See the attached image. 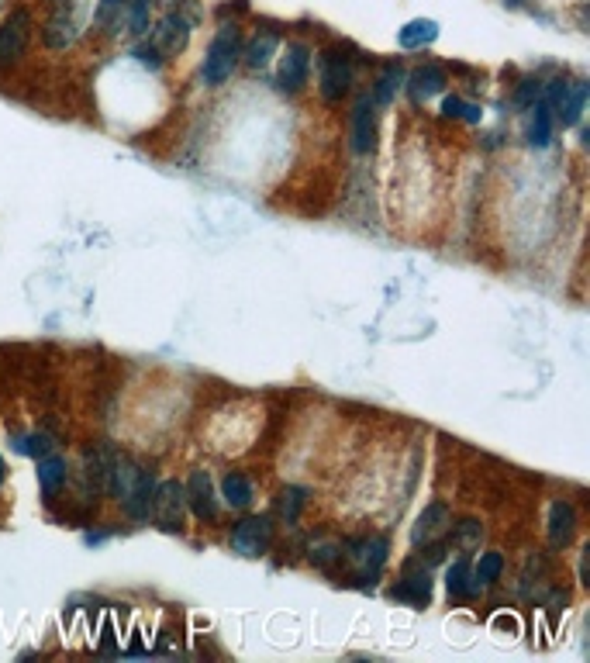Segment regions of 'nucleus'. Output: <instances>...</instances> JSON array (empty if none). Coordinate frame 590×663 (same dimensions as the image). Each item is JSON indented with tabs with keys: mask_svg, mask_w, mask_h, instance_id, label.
Wrapping results in <instances>:
<instances>
[{
	"mask_svg": "<svg viewBox=\"0 0 590 663\" xmlns=\"http://www.w3.org/2000/svg\"><path fill=\"white\" fill-rule=\"evenodd\" d=\"M273 542V525L266 515H249L231 529V549L242 557H262Z\"/></svg>",
	"mask_w": 590,
	"mask_h": 663,
	"instance_id": "obj_8",
	"label": "nucleus"
},
{
	"mask_svg": "<svg viewBox=\"0 0 590 663\" xmlns=\"http://www.w3.org/2000/svg\"><path fill=\"white\" fill-rule=\"evenodd\" d=\"M576 532V511L570 501H553L549 505V542L556 549H563Z\"/></svg>",
	"mask_w": 590,
	"mask_h": 663,
	"instance_id": "obj_16",
	"label": "nucleus"
},
{
	"mask_svg": "<svg viewBox=\"0 0 590 663\" xmlns=\"http://www.w3.org/2000/svg\"><path fill=\"white\" fill-rule=\"evenodd\" d=\"M494 626L507 628V632H515V628H518V622H515V618H507V615H497V618H494Z\"/></svg>",
	"mask_w": 590,
	"mask_h": 663,
	"instance_id": "obj_33",
	"label": "nucleus"
},
{
	"mask_svg": "<svg viewBox=\"0 0 590 663\" xmlns=\"http://www.w3.org/2000/svg\"><path fill=\"white\" fill-rule=\"evenodd\" d=\"M538 94H542V80H536V76L521 80L518 90H515V107H532L538 101Z\"/></svg>",
	"mask_w": 590,
	"mask_h": 663,
	"instance_id": "obj_31",
	"label": "nucleus"
},
{
	"mask_svg": "<svg viewBox=\"0 0 590 663\" xmlns=\"http://www.w3.org/2000/svg\"><path fill=\"white\" fill-rule=\"evenodd\" d=\"M4 480H7V463H4V456H0V488H4Z\"/></svg>",
	"mask_w": 590,
	"mask_h": 663,
	"instance_id": "obj_35",
	"label": "nucleus"
},
{
	"mask_svg": "<svg viewBox=\"0 0 590 663\" xmlns=\"http://www.w3.org/2000/svg\"><path fill=\"white\" fill-rule=\"evenodd\" d=\"M553 132H556L553 107L546 104V101H536V104H532V122H528V142H532L536 149H546V145L553 142Z\"/></svg>",
	"mask_w": 590,
	"mask_h": 663,
	"instance_id": "obj_18",
	"label": "nucleus"
},
{
	"mask_svg": "<svg viewBox=\"0 0 590 663\" xmlns=\"http://www.w3.org/2000/svg\"><path fill=\"white\" fill-rule=\"evenodd\" d=\"M546 104L553 107L556 122H563V128H573V124L580 122V114H584V104H587V84H580V80H556L549 94H546Z\"/></svg>",
	"mask_w": 590,
	"mask_h": 663,
	"instance_id": "obj_6",
	"label": "nucleus"
},
{
	"mask_svg": "<svg viewBox=\"0 0 590 663\" xmlns=\"http://www.w3.org/2000/svg\"><path fill=\"white\" fill-rule=\"evenodd\" d=\"M114 7H122V0H101V18H107Z\"/></svg>",
	"mask_w": 590,
	"mask_h": 663,
	"instance_id": "obj_34",
	"label": "nucleus"
},
{
	"mask_svg": "<svg viewBox=\"0 0 590 663\" xmlns=\"http://www.w3.org/2000/svg\"><path fill=\"white\" fill-rule=\"evenodd\" d=\"M152 519L159 529L166 532H183V519H187V490L176 480H162L156 484L152 494Z\"/></svg>",
	"mask_w": 590,
	"mask_h": 663,
	"instance_id": "obj_4",
	"label": "nucleus"
},
{
	"mask_svg": "<svg viewBox=\"0 0 590 663\" xmlns=\"http://www.w3.org/2000/svg\"><path fill=\"white\" fill-rule=\"evenodd\" d=\"M373 101L369 97H359L356 107H352V149L366 156L377 149V111H373Z\"/></svg>",
	"mask_w": 590,
	"mask_h": 663,
	"instance_id": "obj_10",
	"label": "nucleus"
},
{
	"mask_svg": "<svg viewBox=\"0 0 590 663\" xmlns=\"http://www.w3.org/2000/svg\"><path fill=\"white\" fill-rule=\"evenodd\" d=\"M449 84V76L442 66H435V63H425V66H418L411 76H408V87H411V97L415 101H432L435 94H442Z\"/></svg>",
	"mask_w": 590,
	"mask_h": 663,
	"instance_id": "obj_15",
	"label": "nucleus"
},
{
	"mask_svg": "<svg viewBox=\"0 0 590 663\" xmlns=\"http://www.w3.org/2000/svg\"><path fill=\"white\" fill-rule=\"evenodd\" d=\"M76 18H73L70 7H59L53 18L45 21V28H42V42H45V49H53V53H66L73 42H76Z\"/></svg>",
	"mask_w": 590,
	"mask_h": 663,
	"instance_id": "obj_13",
	"label": "nucleus"
},
{
	"mask_svg": "<svg viewBox=\"0 0 590 663\" xmlns=\"http://www.w3.org/2000/svg\"><path fill=\"white\" fill-rule=\"evenodd\" d=\"M53 4H66V0H53Z\"/></svg>",
	"mask_w": 590,
	"mask_h": 663,
	"instance_id": "obj_36",
	"label": "nucleus"
},
{
	"mask_svg": "<svg viewBox=\"0 0 590 663\" xmlns=\"http://www.w3.org/2000/svg\"><path fill=\"white\" fill-rule=\"evenodd\" d=\"M311 559L318 567H331L335 559H342V542H318L311 546Z\"/></svg>",
	"mask_w": 590,
	"mask_h": 663,
	"instance_id": "obj_32",
	"label": "nucleus"
},
{
	"mask_svg": "<svg viewBox=\"0 0 590 663\" xmlns=\"http://www.w3.org/2000/svg\"><path fill=\"white\" fill-rule=\"evenodd\" d=\"M187 505L201 522H214L218 519V498H214V484H211L208 470H193L187 480Z\"/></svg>",
	"mask_w": 590,
	"mask_h": 663,
	"instance_id": "obj_11",
	"label": "nucleus"
},
{
	"mask_svg": "<svg viewBox=\"0 0 590 663\" xmlns=\"http://www.w3.org/2000/svg\"><path fill=\"white\" fill-rule=\"evenodd\" d=\"M394 598L408 601V605H428V598H432V577H428V570H408L404 580L394 588Z\"/></svg>",
	"mask_w": 590,
	"mask_h": 663,
	"instance_id": "obj_17",
	"label": "nucleus"
},
{
	"mask_svg": "<svg viewBox=\"0 0 590 663\" xmlns=\"http://www.w3.org/2000/svg\"><path fill=\"white\" fill-rule=\"evenodd\" d=\"M32 11L28 7H11L0 21V70L18 66L21 55L28 53L32 42Z\"/></svg>",
	"mask_w": 590,
	"mask_h": 663,
	"instance_id": "obj_2",
	"label": "nucleus"
},
{
	"mask_svg": "<svg viewBox=\"0 0 590 663\" xmlns=\"http://www.w3.org/2000/svg\"><path fill=\"white\" fill-rule=\"evenodd\" d=\"M352 87V63L342 49H325L318 55V90L329 104H339Z\"/></svg>",
	"mask_w": 590,
	"mask_h": 663,
	"instance_id": "obj_3",
	"label": "nucleus"
},
{
	"mask_svg": "<svg viewBox=\"0 0 590 663\" xmlns=\"http://www.w3.org/2000/svg\"><path fill=\"white\" fill-rule=\"evenodd\" d=\"M400 84H404V73H400L398 63H390V66H383V73L377 76V84H373V104L387 107L390 101H394V94L400 90Z\"/></svg>",
	"mask_w": 590,
	"mask_h": 663,
	"instance_id": "obj_23",
	"label": "nucleus"
},
{
	"mask_svg": "<svg viewBox=\"0 0 590 663\" xmlns=\"http://www.w3.org/2000/svg\"><path fill=\"white\" fill-rule=\"evenodd\" d=\"M346 557L352 563V570L359 580H377L383 570V563H387V549H390V542L383 539V536H369V539H352L346 542Z\"/></svg>",
	"mask_w": 590,
	"mask_h": 663,
	"instance_id": "obj_7",
	"label": "nucleus"
},
{
	"mask_svg": "<svg viewBox=\"0 0 590 663\" xmlns=\"http://www.w3.org/2000/svg\"><path fill=\"white\" fill-rule=\"evenodd\" d=\"M221 494H225V501L231 508H249L252 505V480L245 477V473H228L225 480H221Z\"/></svg>",
	"mask_w": 590,
	"mask_h": 663,
	"instance_id": "obj_24",
	"label": "nucleus"
},
{
	"mask_svg": "<svg viewBox=\"0 0 590 663\" xmlns=\"http://www.w3.org/2000/svg\"><path fill=\"white\" fill-rule=\"evenodd\" d=\"M446 588H449L452 598H477L480 594V580L473 574L467 559H456L449 570H446Z\"/></svg>",
	"mask_w": 590,
	"mask_h": 663,
	"instance_id": "obj_20",
	"label": "nucleus"
},
{
	"mask_svg": "<svg viewBox=\"0 0 590 663\" xmlns=\"http://www.w3.org/2000/svg\"><path fill=\"white\" fill-rule=\"evenodd\" d=\"M187 38H191V25L180 18V15H166V18L159 21L156 42H152V45H156L159 53L176 55L187 49Z\"/></svg>",
	"mask_w": 590,
	"mask_h": 663,
	"instance_id": "obj_14",
	"label": "nucleus"
},
{
	"mask_svg": "<svg viewBox=\"0 0 590 663\" xmlns=\"http://www.w3.org/2000/svg\"><path fill=\"white\" fill-rule=\"evenodd\" d=\"M308 505V490L304 488H283L277 498V515L287 525H294L300 519V508Z\"/></svg>",
	"mask_w": 590,
	"mask_h": 663,
	"instance_id": "obj_25",
	"label": "nucleus"
},
{
	"mask_svg": "<svg viewBox=\"0 0 590 663\" xmlns=\"http://www.w3.org/2000/svg\"><path fill=\"white\" fill-rule=\"evenodd\" d=\"M480 539H484V525L477 522V519H463L459 525H452L449 532V542L456 546V549H477L480 546Z\"/></svg>",
	"mask_w": 590,
	"mask_h": 663,
	"instance_id": "obj_26",
	"label": "nucleus"
},
{
	"mask_svg": "<svg viewBox=\"0 0 590 663\" xmlns=\"http://www.w3.org/2000/svg\"><path fill=\"white\" fill-rule=\"evenodd\" d=\"M242 55V38H239V25H221V32L211 38L208 55H204V84L221 87L228 76L239 66Z\"/></svg>",
	"mask_w": 590,
	"mask_h": 663,
	"instance_id": "obj_1",
	"label": "nucleus"
},
{
	"mask_svg": "<svg viewBox=\"0 0 590 663\" xmlns=\"http://www.w3.org/2000/svg\"><path fill=\"white\" fill-rule=\"evenodd\" d=\"M449 525H452V515H449V508L442 505V501H432V505H425V511L418 515V522H415V529H411V542L415 546H428V542H435L442 532H449Z\"/></svg>",
	"mask_w": 590,
	"mask_h": 663,
	"instance_id": "obj_12",
	"label": "nucleus"
},
{
	"mask_svg": "<svg viewBox=\"0 0 590 663\" xmlns=\"http://www.w3.org/2000/svg\"><path fill=\"white\" fill-rule=\"evenodd\" d=\"M442 114H446V118H463V122H469V124H480V118H484L480 104H469V101L456 97V94L442 101Z\"/></svg>",
	"mask_w": 590,
	"mask_h": 663,
	"instance_id": "obj_28",
	"label": "nucleus"
},
{
	"mask_svg": "<svg viewBox=\"0 0 590 663\" xmlns=\"http://www.w3.org/2000/svg\"><path fill=\"white\" fill-rule=\"evenodd\" d=\"M435 38H438V25L432 18H415L398 32V45L400 49H425Z\"/></svg>",
	"mask_w": 590,
	"mask_h": 663,
	"instance_id": "obj_19",
	"label": "nucleus"
},
{
	"mask_svg": "<svg viewBox=\"0 0 590 663\" xmlns=\"http://www.w3.org/2000/svg\"><path fill=\"white\" fill-rule=\"evenodd\" d=\"M308 76H311V49L304 42H290L283 59H280L277 90L287 94V97H294V94L308 87Z\"/></svg>",
	"mask_w": 590,
	"mask_h": 663,
	"instance_id": "obj_5",
	"label": "nucleus"
},
{
	"mask_svg": "<svg viewBox=\"0 0 590 663\" xmlns=\"http://www.w3.org/2000/svg\"><path fill=\"white\" fill-rule=\"evenodd\" d=\"M473 574H477V580H480V588H487V584H497V580H501V574H504V557L497 553V549L480 553L477 567H473Z\"/></svg>",
	"mask_w": 590,
	"mask_h": 663,
	"instance_id": "obj_27",
	"label": "nucleus"
},
{
	"mask_svg": "<svg viewBox=\"0 0 590 663\" xmlns=\"http://www.w3.org/2000/svg\"><path fill=\"white\" fill-rule=\"evenodd\" d=\"M49 450H53V439L45 436V432H32V436L18 439V453H25V456L42 460V456H49Z\"/></svg>",
	"mask_w": 590,
	"mask_h": 663,
	"instance_id": "obj_29",
	"label": "nucleus"
},
{
	"mask_svg": "<svg viewBox=\"0 0 590 663\" xmlns=\"http://www.w3.org/2000/svg\"><path fill=\"white\" fill-rule=\"evenodd\" d=\"M114 456H118V450H114L111 442H101V446L87 450V456H84V484H87V494L90 490H93V498H97V494H107V480H111Z\"/></svg>",
	"mask_w": 590,
	"mask_h": 663,
	"instance_id": "obj_9",
	"label": "nucleus"
},
{
	"mask_svg": "<svg viewBox=\"0 0 590 663\" xmlns=\"http://www.w3.org/2000/svg\"><path fill=\"white\" fill-rule=\"evenodd\" d=\"M277 49H280V35L277 32H270V28H262V32L252 35V42H249V49H245L242 55L252 70H262V66L277 55Z\"/></svg>",
	"mask_w": 590,
	"mask_h": 663,
	"instance_id": "obj_22",
	"label": "nucleus"
},
{
	"mask_svg": "<svg viewBox=\"0 0 590 663\" xmlns=\"http://www.w3.org/2000/svg\"><path fill=\"white\" fill-rule=\"evenodd\" d=\"M149 7H152V0H132V7H128V28H132V35H145L149 32Z\"/></svg>",
	"mask_w": 590,
	"mask_h": 663,
	"instance_id": "obj_30",
	"label": "nucleus"
},
{
	"mask_svg": "<svg viewBox=\"0 0 590 663\" xmlns=\"http://www.w3.org/2000/svg\"><path fill=\"white\" fill-rule=\"evenodd\" d=\"M66 477H70V467H66L63 456H42L38 460V488L45 490V498H53L55 490L66 484Z\"/></svg>",
	"mask_w": 590,
	"mask_h": 663,
	"instance_id": "obj_21",
	"label": "nucleus"
}]
</instances>
